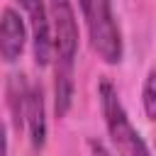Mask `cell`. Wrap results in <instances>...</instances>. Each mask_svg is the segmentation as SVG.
<instances>
[{"label": "cell", "instance_id": "cell-1", "mask_svg": "<svg viewBox=\"0 0 156 156\" xmlns=\"http://www.w3.org/2000/svg\"><path fill=\"white\" fill-rule=\"evenodd\" d=\"M78 2H80L85 27H88L90 44L98 51V56L110 66L119 63L124 49H122V34L115 22L110 0H78Z\"/></svg>", "mask_w": 156, "mask_h": 156}, {"label": "cell", "instance_id": "cell-2", "mask_svg": "<svg viewBox=\"0 0 156 156\" xmlns=\"http://www.w3.org/2000/svg\"><path fill=\"white\" fill-rule=\"evenodd\" d=\"M100 105H102V115H105L110 139L117 146V151L122 156H151L141 134L132 127V122L127 117V110H124L115 85L107 78L100 80Z\"/></svg>", "mask_w": 156, "mask_h": 156}, {"label": "cell", "instance_id": "cell-3", "mask_svg": "<svg viewBox=\"0 0 156 156\" xmlns=\"http://www.w3.org/2000/svg\"><path fill=\"white\" fill-rule=\"evenodd\" d=\"M49 27H51V44L56 51V61L73 63L78 51V22L71 0H49Z\"/></svg>", "mask_w": 156, "mask_h": 156}, {"label": "cell", "instance_id": "cell-4", "mask_svg": "<svg viewBox=\"0 0 156 156\" xmlns=\"http://www.w3.org/2000/svg\"><path fill=\"white\" fill-rule=\"evenodd\" d=\"M29 24H32V41H34V61L37 66H46L51 58V27H49V12L44 0H20Z\"/></svg>", "mask_w": 156, "mask_h": 156}, {"label": "cell", "instance_id": "cell-5", "mask_svg": "<svg viewBox=\"0 0 156 156\" xmlns=\"http://www.w3.org/2000/svg\"><path fill=\"white\" fill-rule=\"evenodd\" d=\"M27 44V27L17 10L5 7L0 15V58L5 63H15Z\"/></svg>", "mask_w": 156, "mask_h": 156}, {"label": "cell", "instance_id": "cell-6", "mask_svg": "<svg viewBox=\"0 0 156 156\" xmlns=\"http://www.w3.org/2000/svg\"><path fill=\"white\" fill-rule=\"evenodd\" d=\"M22 119L27 124L32 146L34 149H41L44 141H46V110H44V93H41L39 85H29L27 88Z\"/></svg>", "mask_w": 156, "mask_h": 156}, {"label": "cell", "instance_id": "cell-7", "mask_svg": "<svg viewBox=\"0 0 156 156\" xmlns=\"http://www.w3.org/2000/svg\"><path fill=\"white\" fill-rule=\"evenodd\" d=\"M73 102V63L56 61V117H63Z\"/></svg>", "mask_w": 156, "mask_h": 156}, {"label": "cell", "instance_id": "cell-8", "mask_svg": "<svg viewBox=\"0 0 156 156\" xmlns=\"http://www.w3.org/2000/svg\"><path fill=\"white\" fill-rule=\"evenodd\" d=\"M141 102H144V112L151 122H156V68L149 71L144 88H141Z\"/></svg>", "mask_w": 156, "mask_h": 156}, {"label": "cell", "instance_id": "cell-9", "mask_svg": "<svg viewBox=\"0 0 156 156\" xmlns=\"http://www.w3.org/2000/svg\"><path fill=\"white\" fill-rule=\"evenodd\" d=\"M0 156H7V132L2 122H0Z\"/></svg>", "mask_w": 156, "mask_h": 156}]
</instances>
